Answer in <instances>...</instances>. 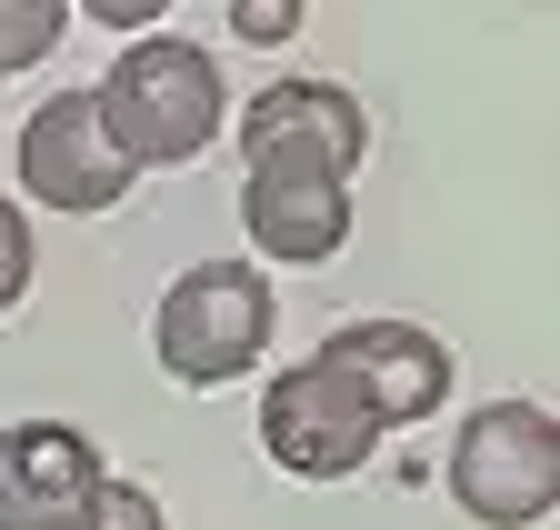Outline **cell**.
Listing matches in <instances>:
<instances>
[{
	"instance_id": "cell-1",
	"label": "cell",
	"mask_w": 560,
	"mask_h": 530,
	"mask_svg": "<svg viewBox=\"0 0 560 530\" xmlns=\"http://www.w3.org/2000/svg\"><path fill=\"white\" fill-rule=\"evenodd\" d=\"M91 110H101L110 151L130 170H180V161H200L210 141H221V60H210L200 40L140 31L110 60V81L91 91Z\"/></svg>"
},
{
	"instance_id": "cell-2",
	"label": "cell",
	"mask_w": 560,
	"mask_h": 530,
	"mask_svg": "<svg viewBox=\"0 0 560 530\" xmlns=\"http://www.w3.org/2000/svg\"><path fill=\"white\" fill-rule=\"evenodd\" d=\"M441 481H451V500H460L470 520H490V530L550 520V500H560V421H550L540 401H480V411L460 421L451 460H441Z\"/></svg>"
},
{
	"instance_id": "cell-3",
	"label": "cell",
	"mask_w": 560,
	"mask_h": 530,
	"mask_svg": "<svg viewBox=\"0 0 560 530\" xmlns=\"http://www.w3.org/2000/svg\"><path fill=\"white\" fill-rule=\"evenodd\" d=\"M151 351L190 390H221V380L260 370V351H270V281L250 271V260H190V271L171 281V301H161V320H151Z\"/></svg>"
},
{
	"instance_id": "cell-4",
	"label": "cell",
	"mask_w": 560,
	"mask_h": 530,
	"mask_svg": "<svg viewBox=\"0 0 560 530\" xmlns=\"http://www.w3.org/2000/svg\"><path fill=\"white\" fill-rule=\"evenodd\" d=\"M260 440H270V460L291 481H350L381 450V421L361 411V390L311 351V361H291V370L260 390Z\"/></svg>"
},
{
	"instance_id": "cell-5",
	"label": "cell",
	"mask_w": 560,
	"mask_h": 530,
	"mask_svg": "<svg viewBox=\"0 0 560 530\" xmlns=\"http://www.w3.org/2000/svg\"><path fill=\"white\" fill-rule=\"evenodd\" d=\"M21 190H31L40 211H60V221L110 211L120 190H130V161L110 151V130H101L91 91H60V101L31 110V130H21Z\"/></svg>"
},
{
	"instance_id": "cell-6",
	"label": "cell",
	"mask_w": 560,
	"mask_h": 530,
	"mask_svg": "<svg viewBox=\"0 0 560 530\" xmlns=\"http://www.w3.org/2000/svg\"><path fill=\"white\" fill-rule=\"evenodd\" d=\"M361 151H371V120H361V101H350L340 81H270V91L241 110V170L291 161V170L350 180V170H361Z\"/></svg>"
},
{
	"instance_id": "cell-7",
	"label": "cell",
	"mask_w": 560,
	"mask_h": 530,
	"mask_svg": "<svg viewBox=\"0 0 560 530\" xmlns=\"http://www.w3.org/2000/svg\"><path fill=\"white\" fill-rule=\"evenodd\" d=\"M320 361L361 390V411H371L381 431L431 421V411L451 401V351L431 341V330H410V320H350V330H330V341H320Z\"/></svg>"
},
{
	"instance_id": "cell-8",
	"label": "cell",
	"mask_w": 560,
	"mask_h": 530,
	"mask_svg": "<svg viewBox=\"0 0 560 530\" xmlns=\"http://www.w3.org/2000/svg\"><path fill=\"white\" fill-rule=\"evenodd\" d=\"M101 450L70 421H11L0 431V530H70L101 491Z\"/></svg>"
},
{
	"instance_id": "cell-9",
	"label": "cell",
	"mask_w": 560,
	"mask_h": 530,
	"mask_svg": "<svg viewBox=\"0 0 560 530\" xmlns=\"http://www.w3.org/2000/svg\"><path fill=\"white\" fill-rule=\"evenodd\" d=\"M241 221H250L260 260H301V271H311V260H330V250L350 240V180L260 161V170L241 180Z\"/></svg>"
},
{
	"instance_id": "cell-10",
	"label": "cell",
	"mask_w": 560,
	"mask_h": 530,
	"mask_svg": "<svg viewBox=\"0 0 560 530\" xmlns=\"http://www.w3.org/2000/svg\"><path fill=\"white\" fill-rule=\"evenodd\" d=\"M70 31V0H0V81L31 71V60H50Z\"/></svg>"
},
{
	"instance_id": "cell-11",
	"label": "cell",
	"mask_w": 560,
	"mask_h": 530,
	"mask_svg": "<svg viewBox=\"0 0 560 530\" xmlns=\"http://www.w3.org/2000/svg\"><path fill=\"white\" fill-rule=\"evenodd\" d=\"M70 530H171V520H161V500L140 491V481H101V491H91V510L70 520Z\"/></svg>"
},
{
	"instance_id": "cell-12",
	"label": "cell",
	"mask_w": 560,
	"mask_h": 530,
	"mask_svg": "<svg viewBox=\"0 0 560 530\" xmlns=\"http://www.w3.org/2000/svg\"><path fill=\"white\" fill-rule=\"evenodd\" d=\"M301 11H311V0H231V31L270 50V40H301Z\"/></svg>"
},
{
	"instance_id": "cell-13",
	"label": "cell",
	"mask_w": 560,
	"mask_h": 530,
	"mask_svg": "<svg viewBox=\"0 0 560 530\" xmlns=\"http://www.w3.org/2000/svg\"><path fill=\"white\" fill-rule=\"evenodd\" d=\"M21 291H31V221L0 201V310H21Z\"/></svg>"
},
{
	"instance_id": "cell-14",
	"label": "cell",
	"mask_w": 560,
	"mask_h": 530,
	"mask_svg": "<svg viewBox=\"0 0 560 530\" xmlns=\"http://www.w3.org/2000/svg\"><path fill=\"white\" fill-rule=\"evenodd\" d=\"M81 11H91L101 31H120V40H140V31H151V21L171 11V0H81Z\"/></svg>"
},
{
	"instance_id": "cell-15",
	"label": "cell",
	"mask_w": 560,
	"mask_h": 530,
	"mask_svg": "<svg viewBox=\"0 0 560 530\" xmlns=\"http://www.w3.org/2000/svg\"><path fill=\"white\" fill-rule=\"evenodd\" d=\"M0 91H11V81H0Z\"/></svg>"
}]
</instances>
